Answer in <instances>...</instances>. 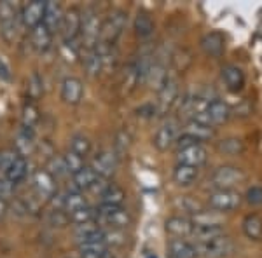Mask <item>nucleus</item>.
Masks as SVG:
<instances>
[{
  "instance_id": "7c9ffc66",
  "label": "nucleus",
  "mask_w": 262,
  "mask_h": 258,
  "mask_svg": "<svg viewBox=\"0 0 262 258\" xmlns=\"http://www.w3.org/2000/svg\"><path fill=\"white\" fill-rule=\"evenodd\" d=\"M81 258H107L108 244L105 241H91V243L79 244Z\"/></svg>"
},
{
  "instance_id": "f704fd0d",
  "label": "nucleus",
  "mask_w": 262,
  "mask_h": 258,
  "mask_svg": "<svg viewBox=\"0 0 262 258\" xmlns=\"http://www.w3.org/2000/svg\"><path fill=\"white\" fill-rule=\"evenodd\" d=\"M185 133L191 134L198 139V142H203V139H210L213 136V128L212 126H206V124H201V122L191 119L185 126Z\"/></svg>"
},
{
  "instance_id": "79ce46f5",
  "label": "nucleus",
  "mask_w": 262,
  "mask_h": 258,
  "mask_svg": "<svg viewBox=\"0 0 262 258\" xmlns=\"http://www.w3.org/2000/svg\"><path fill=\"white\" fill-rule=\"evenodd\" d=\"M63 160H65V166H67V171H69V175H75V173H79L82 168H86V164H84V159L79 157L77 154H74L72 150L67 152L65 155H63Z\"/></svg>"
},
{
  "instance_id": "f257e3e1",
  "label": "nucleus",
  "mask_w": 262,
  "mask_h": 258,
  "mask_svg": "<svg viewBox=\"0 0 262 258\" xmlns=\"http://www.w3.org/2000/svg\"><path fill=\"white\" fill-rule=\"evenodd\" d=\"M194 249H196L198 256L205 258H226L234 253V243L227 236H217V238L206 239V241H196L194 243Z\"/></svg>"
},
{
  "instance_id": "603ef678",
  "label": "nucleus",
  "mask_w": 262,
  "mask_h": 258,
  "mask_svg": "<svg viewBox=\"0 0 262 258\" xmlns=\"http://www.w3.org/2000/svg\"><path fill=\"white\" fill-rule=\"evenodd\" d=\"M6 213H7V201L0 199V220L6 217Z\"/></svg>"
},
{
  "instance_id": "4c0bfd02",
  "label": "nucleus",
  "mask_w": 262,
  "mask_h": 258,
  "mask_svg": "<svg viewBox=\"0 0 262 258\" xmlns=\"http://www.w3.org/2000/svg\"><path fill=\"white\" fill-rule=\"evenodd\" d=\"M70 150L74 152V154H77L79 157L86 159L88 155H90V152H91L90 138L84 136V134H75V136H72V139H70Z\"/></svg>"
},
{
  "instance_id": "72a5a7b5",
  "label": "nucleus",
  "mask_w": 262,
  "mask_h": 258,
  "mask_svg": "<svg viewBox=\"0 0 262 258\" xmlns=\"http://www.w3.org/2000/svg\"><path fill=\"white\" fill-rule=\"evenodd\" d=\"M84 68H86L90 77H96V75H100V72H103L101 58H100L96 48L95 49H86V54H84Z\"/></svg>"
},
{
  "instance_id": "412c9836",
  "label": "nucleus",
  "mask_w": 262,
  "mask_h": 258,
  "mask_svg": "<svg viewBox=\"0 0 262 258\" xmlns=\"http://www.w3.org/2000/svg\"><path fill=\"white\" fill-rule=\"evenodd\" d=\"M100 176L96 175L91 169V166L82 168L79 173L72 175V183H70V190H77V192H84V190H91L95 187V183L98 181Z\"/></svg>"
},
{
  "instance_id": "9b49d317",
  "label": "nucleus",
  "mask_w": 262,
  "mask_h": 258,
  "mask_svg": "<svg viewBox=\"0 0 262 258\" xmlns=\"http://www.w3.org/2000/svg\"><path fill=\"white\" fill-rule=\"evenodd\" d=\"M206 160H208V152L203 147V143H198V145L184 150H177V164H185V166L200 169Z\"/></svg>"
},
{
  "instance_id": "09e8293b",
  "label": "nucleus",
  "mask_w": 262,
  "mask_h": 258,
  "mask_svg": "<svg viewBox=\"0 0 262 258\" xmlns=\"http://www.w3.org/2000/svg\"><path fill=\"white\" fill-rule=\"evenodd\" d=\"M198 139L191 136V134H187V133H182L179 134V138H177V142H175V147H177V150H184V149H189V147H192V145H198Z\"/></svg>"
},
{
  "instance_id": "e433bc0d",
  "label": "nucleus",
  "mask_w": 262,
  "mask_h": 258,
  "mask_svg": "<svg viewBox=\"0 0 262 258\" xmlns=\"http://www.w3.org/2000/svg\"><path fill=\"white\" fill-rule=\"evenodd\" d=\"M39 108H37L35 103H27L23 107V113H21V128L25 129H32L37 126L39 122Z\"/></svg>"
},
{
  "instance_id": "58836bf2",
  "label": "nucleus",
  "mask_w": 262,
  "mask_h": 258,
  "mask_svg": "<svg viewBox=\"0 0 262 258\" xmlns=\"http://www.w3.org/2000/svg\"><path fill=\"white\" fill-rule=\"evenodd\" d=\"M46 171H48L54 180H58V178H61V176L69 175V171H67V166H65V160H63V155H53V157L48 160Z\"/></svg>"
},
{
  "instance_id": "ea45409f",
  "label": "nucleus",
  "mask_w": 262,
  "mask_h": 258,
  "mask_svg": "<svg viewBox=\"0 0 262 258\" xmlns=\"http://www.w3.org/2000/svg\"><path fill=\"white\" fill-rule=\"evenodd\" d=\"M69 220L74 223V225H82V223L96 222V209H93L91 206H86V208L69 215Z\"/></svg>"
},
{
  "instance_id": "5fc2aeb1",
  "label": "nucleus",
  "mask_w": 262,
  "mask_h": 258,
  "mask_svg": "<svg viewBox=\"0 0 262 258\" xmlns=\"http://www.w3.org/2000/svg\"><path fill=\"white\" fill-rule=\"evenodd\" d=\"M170 258H171V256H170Z\"/></svg>"
},
{
  "instance_id": "bb28decb",
  "label": "nucleus",
  "mask_w": 262,
  "mask_h": 258,
  "mask_svg": "<svg viewBox=\"0 0 262 258\" xmlns=\"http://www.w3.org/2000/svg\"><path fill=\"white\" fill-rule=\"evenodd\" d=\"M27 173H28L27 157H21V155H18L14 162H12L11 166L6 169L4 176H6V178L9 180L12 185H18V183H21V181H23L25 178H27Z\"/></svg>"
},
{
  "instance_id": "c756f323",
  "label": "nucleus",
  "mask_w": 262,
  "mask_h": 258,
  "mask_svg": "<svg viewBox=\"0 0 262 258\" xmlns=\"http://www.w3.org/2000/svg\"><path fill=\"white\" fill-rule=\"evenodd\" d=\"M168 251L171 258H198L194 244L187 243L185 239H171L168 243Z\"/></svg>"
},
{
  "instance_id": "9d476101",
  "label": "nucleus",
  "mask_w": 262,
  "mask_h": 258,
  "mask_svg": "<svg viewBox=\"0 0 262 258\" xmlns=\"http://www.w3.org/2000/svg\"><path fill=\"white\" fill-rule=\"evenodd\" d=\"M177 138H179V121L168 119L161 128L158 129L154 136V147L158 150H168L170 147L175 145Z\"/></svg>"
},
{
  "instance_id": "cd10ccee",
  "label": "nucleus",
  "mask_w": 262,
  "mask_h": 258,
  "mask_svg": "<svg viewBox=\"0 0 262 258\" xmlns=\"http://www.w3.org/2000/svg\"><path fill=\"white\" fill-rule=\"evenodd\" d=\"M133 28H135V33H137L138 39H150V37L154 35L156 25L147 12H138V14L135 16Z\"/></svg>"
},
{
  "instance_id": "4be33fe9",
  "label": "nucleus",
  "mask_w": 262,
  "mask_h": 258,
  "mask_svg": "<svg viewBox=\"0 0 262 258\" xmlns=\"http://www.w3.org/2000/svg\"><path fill=\"white\" fill-rule=\"evenodd\" d=\"M222 79L226 82L227 89L232 92H238L243 89L245 86V74L239 66L236 65H226L222 68Z\"/></svg>"
},
{
  "instance_id": "f8f14e48",
  "label": "nucleus",
  "mask_w": 262,
  "mask_h": 258,
  "mask_svg": "<svg viewBox=\"0 0 262 258\" xmlns=\"http://www.w3.org/2000/svg\"><path fill=\"white\" fill-rule=\"evenodd\" d=\"M33 189H35V194L40 199H54V196L58 194L56 180L46 169H39L33 175Z\"/></svg>"
},
{
  "instance_id": "5701e85b",
  "label": "nucleus",
  "mask_w": 262,
  "mask_h": 258,
  "mask_svg": "<svg viewBox=\"0 0 262 258\" xmlns=\"http://www.w3.org/2000/svg\"><path fill=\"white\" fill-rule=\"evenodd\" d=\"M206 113L210 117L212 126L224 124V122L229 121L231 117V108L227 107V103H224L222 100H212L206 107Z\"/></svg>"
},
{
  "instance_id": "b1692460",
  "label": "nucleus",
  "mask_w": 262,
  "mask_h": 258,
  "mask_svg": "<svg viewBox=\"0 0 262 258\" xmlns=\"http://www.w3.org/2000/svg\"><path fill=\"white\" fill-rule=\"evenodd\" d=\"M33 131L32 129H25L21 128L18 133H16L14 138V150L18 152V155L21 157H27L33 152V147H35V142H33Z\"/></svg>"
},
{
  "instance_id": "8fccbe9b",
  "label": "nucleus",
  "mask_w": 262,
  "mask_h": 258,
  "mask_svg": "<svg viewBox=\"0 0 262 258\" xmlns=\"http://www.w3.org/2000/svg\"><path fill=\"white\" fill-rule=\"evenodd\" d=\"M245 199H247L248 204L260 206L262 204V187H250L247 190V196H245Z\"/></svg>"
},
{
  "instance_id": "ddd939ff",
  "label": "nucleus",
  "mask_w": 262,
  "mask_h": 258,
  "mask_svg": "<svg viewBox=\"0 0 262 258\" xmlns=\"http://www.w3.org/2000/svg\"><path fill=\"white\" fill-rule=\"evenodd\" d=\"M159 92V100L156 105V112L158 113H166L173 105H175L177 98H179V84L175 79H168L166 84L161 87Z\"/></svg>"
},
{
  "instance_id": "aec40b11",
  "label": "nucleus",
  "mask_w": 262,
  "mask_h": 258,
  "mask_svg": "<svg viewBox=\"0 0 262 258\" xmlns=\"http://www.w3.org/2000/svg\"><path fill=\"white\" fill-rule=\"evenodd\" d=\"M63 14H65V11L61 9V6L58 2H46V9H44V18H42V25H44L46 28L54 33L60 30L61 27V21H63Z\"/></svg>"
},
{
  "instance_id": "c9c22d12",
  "label": "nucleus",
  "mask_w": 262,
  "mask_h": 258,
  "mask_svg": "<svg viewBox=\"0 0 262 258\" xmlns=\"http://www.w3.org/2000/svg\"><path fill=\"white\" fill-rule=\"evenodd\" d=\"M224 234V227L222 225H194L192 223V238H196V241H206L217 238V236Z\"/></svg>"
},
{
  "instance_id": "f3484780",
  "label": "nucleus",
  "mask_w": 262,
  "mask_h": 258,
  "mask_svg": "<svg viewBox=\"0 0 262 258\" xmlns=\"http://www.w3.org/2000/svg\"><path fill=\"white\" fill-rule=\"evenodd\" d=\"M200 45L205 54H208V56H212V58H217V56H221L224 53V49H226V39H224V35L221 32L213 30L201 37Z\"/></svg>"
},
{
  "instance_id": "7ed1b4c3",
  "label": "nucleus",
  "mask_w": 262,
  "mask_h": 258,
  "mask_svg": "<svg viewBox=\"0 0 262 258\" xmlns=\"http://www.w3.org/2000/svg\"><path fill=\"white\" fill-rule=\"evenodd\" d=\"M128 23V14L121 9L112 11L103 21H101V32H100V42L103 44L114 45L116 40L121 37L122 30L126 28Z\"/></svg>"
},
{
  "instance_id": "a18cd8bd",
  "label": "nucleus",
  "mask_w": 262,
  "mask_h": 258,
  "mask_svg": "<svg viewBox=\"0 0 262 258\" xmlns=\"http://www.w3.org/2000/svg\"><path fill=\"white\" fill-rule=\"evenodd\" d=\"M18 157V152L14 149H4L0 150V173H6V169L11 166Z\"/></svg>"
},
{
  "instance_id": "c03bdc74",
  "label": "nucleus",
  "mask_w": 262,
  "mask_h": 258,
  "mask_svg": "<svg viewBox=\"0 0 262 258\" xmlns=\"http://www.w3.org/2000/svg\"><path fill=\"white\" fill-rule=\"evenodd\" d=\"M219 150L224 152V154H227V155H236L238 152L243 150V145H242L239 139L231 138V139H224L221 145H219Z\"/></svg>"
},
{
  "instance_id": "37998d69",
  "label": "nucleus",
  "mask_w": 262,
  "mask_h": 258,
  "mask_svg": "<svg viewBox=\"0 0 262 258\" xmlns=\"http://www.w3.org/2000/svg\"><path fill=\"white\" fill-rule=\"evenodd\" d=\"M48 222H49V225H53V227H65L70 223V220H69V215L63 209H53L48 215Z\"/></svg>"
},
{
  "instance_id": "a878e982",
  "label": "nucleus",
  "mask_w": 262,
  "mask_h": 258,
  "mask_svg": "<svg viewBox=\"0 0 262 258\" xmlns=\"http://www.w3.org/2000/svg\"><path fill=\"white\" fill-rule=\"evenodd\" d=\"M168 79H170V77H168L166 66H164L161 61H154V60H152V65H150V70H149V75H147L145 82L149 84L152 89L161 91V87L164 86V84H166Z\"/></svg>"
},
{
  "instance_id": "423d86ee",
  "label": "nucleus",
  "mask_w": 262,
  "mask_h": 258,
  "mask_svg": "<svg viewBox=\"0 0 262 258\" xmlns=\"http://www.w3.org/2000/svg\"><path fill=\"white\" fill-rule=\"evenodd\" d=\"M100 32H101V19L98 18V14L95 11H86L82 14V25H81V39L84 48L95 49L100 42Z\"/></svg>"
},
{
  "instance_id": "393cba45",
  "label": "nucleus",
  "mask_w": 262,
  "mask_h": 258,
  "mask_svg": "<svg viewBox=\"0 0 262 258\" xmlns=\"http://www.w3.org/2000/svg\"><path fill=\"white\" fill-rule=\"evenodd\" d=\"M200 176V169L192 166H185V164H177L173 169V180L179 187H189Z\"/></svg>"
},
{
  "instance_id": "473e14b6",
  "label": "nucleus",
  "mask_w": 262,
  "mask_h": 258,
  "mask_svg": "<svg viewBox=\"0 0 262 258\" xmlns=\"http://www.w3.org/2000/svg\"><path fill=\"white\" fill-rule=\"evenodd\" d=\"M243 232L248 239L259 241L262 239V217L260 215H248L243 220Z\"/></svg>"
},
{
  "instance_id": "de8ad7c7",
  "label": "nucleus",
  "mask_w": 262,
  "mask_h": 258,
  "mask_svg": "<svg viewBox=\"0 0 262 258\" xmlns=\"http://www.w3.org/2000/svg\"><path fill=\"white\" fill-rule=\"evenodd\" d=\"M14 187L16 185H12L9 180L4 176V173H0V199H4V201H7L12 192H14Z\"/></svg>"
},
{
  "instance_id": "20e7f679",
  "label": "nucleus",
  "mask_w": 262,
  "mask_h": 258,
  "mask_svg": "<svg viewBox=\"0 0 262 258\" xmlns=\"http://www.w3.org/2000/svg\"><path fill=\"white\" fill-rule=\"evenodd\" d=\"M243 197L238 190H213L208 196V206L217 213H229V211L239 208Z\"/></svg>"
},
{
  "instance_id": "c85d7f7f",
  "label": "nucleus",
  "mask_w": 262,
  "mask_h": 258,
  "mask_svg": "<svg viewBox=\"0 0 262 258\" xmlns=\"http://www.w3.org/2000/svg\"><path fill=\"white\" fill-rule=\"evenodd\" d=\"M126 199L124 189L116 183H108L103 192L100 194V201L103 206H122Z\"/></svg>"
},
{
  "instance_id": "dca6fc26",
  "label": "nucleus",
  "mask_w": 262,
  "mask_h": 258,
  "mask_svg": "<svg viewBox=\"0 0 262 258\" xmlns=\"http://www.w3.org/2000/svg\"><path fill=\"white\" fill-rule=\"evenodd\" d=\"M74 236L79 244L91 243V241H105V230L98 225V222L82 223V225H75Z\"/></svg>"
},
{
  "instance_id": "6ab92c4d",
  "label": "nucleus",
  "mask_w": 262,
  "mask_h": 258,
  "mask_svg": "<svg viewBox=\"0 0 262 258\" xmlns=\"http://www.w3.org/2000/svg\"><path fill=\"white\" fill-rule=\"evenodd\" d=\"M60 197V204H58V209H63L67 215H72L75 211L86 208L88 204V199L84 197L82 192H77V190H69L67 194L63 196H58Z\"/></svg>"
},
{
  "instance_id": "1a4fd4ad",
  "label": "nucleus",
  "mask_w": 262,
  "mask_h": 258,
  "mask_svg": "<svg viewBox=\"0 0 262 258\" xmlns=\"http://www.w3.org/2000/svg\"><path fill=\"white\" fill-rule=\"evenodd\" d=\"M117 155L114 150H103L93 159L91 162V169L103 180H108L111 176L116 173V168H117Z\"/></svg>"
},
{
  "instance_id": "4468645a",
  "label": "nucleus",
  "mask_w": 262,
  "mask_h": 258,
  "mask_svg": "<svg viewBox=\"0 0 262 258\" xmlns=\"http://www.w3.org/2000/svg\"><path fill=\"white\" fill-rule=\"evenodd\" d=\"M44 9H46V2H42V0H33V2H28L27 6L23 7L21 16H19L25 27L33 30L37 25H40L42 18H44Z\"/></svg>"
},
{
  "instance_id": "0eeeda50",
  "label": "nucleus",
  "mask_w": 262,
  "mask_h": 258,
  "mask_svg": "<svg viewBox=\"0 0 262 258\" xmlns=\"http://www.w3.org/2000/svg\"><path fill=\"white\" fill-rule=\"evenodd\" d=\"M81 25H82V12L77 7H70L69 11H65L61 21V37L65 44H74L77 40V37H81Z\"/></svg>"
},
{
  "instance_id": "a19ab883",
  "label": "nucleus",
  "mask_w": 262,
  "mask_h": 258,
  "mask_svg": "<svg viewBox=\"0 0 262 258\" xmlns=\"http://www.w3.org/2000/svg\"><path fill=\"white\" fill-rule=\"evenodd\" d=\"M135 86H138V68H137V60L131 61L128 66H126V74H124V80H122V87H124L126 92H131L135 89Z\"/></svg>"
},
{
  "instance_id": "39448f33",
  "label": "nucleus",
  "mask_w": 262,
  "mask_h": 258,
  "mask_svg": "<svg viewBox=\"0 0 262 258\" xmlns=\"http://www.w3.org/2000/svg\"><path fill=\"white\" fill-rule=\"evenodd\" d=\"M243 180V173L239 168L234 166H221L212 173L208 183L215 190H234L236 185Z\"/></svg>"
},
{
  "instance_id": "6e6552de",
  "label": "nucleus",
  "mask_w": 262,
  "mask_h": 258,
  "mask_svg": "<svg viewBox=\"0 0 262 258\" xmlns=\"http://www.w3.org/2000/svg\"><path fill=\"white\" fill-rule=\"evenodd\" d=\"M18 9L11 2H0V27L7 42H12L18 33Z\"/></svg>"
},
{
  "instance_id": "2f4dec72",
  "label": "nucleus",
  "mask_w": 262,
  "mask_h": 258,
  "mask_svg": "<svg viewBox=\"0 0 262 258\" xmlns=\"http://www.w3.org/2000/svg\"><path fill=\"white\" fill-rule=\"evenodd\" d=\"M51 42H53V33H51L44 25H37L32 30V44L39 53H44V51L49 49Z\"/></svg>"
},
{
  "instance_id": "3c124183",
  "label": "nucleus",
  "mask_w": 262,
  "mask_h": 258,
  "mask_svg": "<svg viewBox=\"0 0 262 258\" xmlns=\"http://www.w3.org/2000/svg\"><path fill=\"white\" fill-rule=\"evenodd\" d=\"M128 142H129L128 134H126V133H119V136H117V142H116V147H114V152H116L117 159H119L121 155L126 152V149H128Z\"/></svg>"
},
{
  "instance_id": "864d4df0",
  "label": "nucleus",
  "mask_w": 262,
  "mask_h": 258,
  "mask_svg": "<svg viewBox=\"0 0 262 258\" xmlns=\"http://www.w3.org/2000/svg\"><path fill=\"white\" fill-rule=\"evenodd\" d=\"M147 258H158V256H156V255H147Z\"/></svg>"
},
{
  "instance_id": "49530a36",
  "label": "nucleus",
  "mask_w": 262,
  "mask_h": 258,
  "mask_svg": "<svg viewBox=\"0 0 262 258\" xmlns=\"http://www.w3.org/2000/svg\"><path fill=\"white\" fill-rule=\"evenodd\" d=\"M28 95H30V100H37L42 95V80L37 74H33L28 80Z\"/></svg>"
},
{
  "instance_id": "2eb2a0df",
  "label": "nucleus",
  "mask_w": 262,
  "mask_h": 258,
  "mask_svg": "<svg viewBox=\"0 0 262 258\" xmlns=\"http://www.w3.org/2000/svg\"><path fill=\"white\" fill-rule=\"evenodd\" d=\"M164 230H166L171 238L184 239L192 234V220H189L187 217L175 215V217H170L164 222Z\"/></svg>"
},
{
  "instance_id": "a211bd4d",
  "label": "nucleus",
  "mask_w": 262,
  "mask_h": 258,
  "mask_svg": "<svg viewBox=\"0 0 262 258\" xmlns=\"http://www.w3.org/2000/svg\"><path fill=\"white\" fill-rule=\"evenodd\" d=\"M84 86L77 77H67L61 84V100L67 105H77L82 100Z\"/></svg>"
},
{
  "instance_id": "f03ea898",
  "label": "nucleus",
  "mask_w": 262,
  "mask_h": 258,
  "mask_svg": "<svg viewBox=\"0 0 262 258\" xmlns=\"http://www.w3.org/2000/svg\"><path fill=\"white\" fill-rule=\"evenodd\" d=\"M96 222L98 225H107L112 230H124L131 223L129 213L122 206H103L96 208Z\"/></svg>"
}]
</instances>
